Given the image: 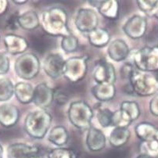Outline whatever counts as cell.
Instances as JSON below:
<instances>
[{
    "label": "cell",
    "instance_id": "6da1fadb",
    "mask_svg": "<svg viewBox=\"0 0 158 158\" xmlns=\"http://www.w3.org/2000/svg\"><path fill=\"white\" fill-rule=\"evenodd\" d=\"M68 16L64 9L52 7L42 12L41 25L48 35L61 36L62 38L71 35L68 28Z\"/></svg>",
    "mask_w": 158,
    "mask_h": 158
},
{
    "label": "cell",
    "instance_id": "7a4b0ae2",
    "mask_svg": "<svg viewBox=\"0 0 158 158\" xmlns=\"http://www.w3.org/2000/svg\"><path fill=\"white\" fill-rule=\"evenodd\" d=\"M52 121V115L46 110L32 111L26 117L24 129L31 137L41 139L46 136Z\"/></svg>",
    "mask_w": 158,
    "mask_h": 158
},
{
    "label": "cell",
    "instance_id": "3957f363",
    "mask_svg": "<svg viewBox=\"0 0 158 158\" xmlns=\"http://www.w3.org/2000/svg\"><path fill=\"white\" fill-rule=\"evenodd\" d=\"M133 93L139 96H150L158 92V77L148 72L134 70L128 78Z\"/></svg>",
    "mask_w": 158,
    "mask_h": 158
},
{
    "label": "cell",
    "instance_id": "277c9868",
    "mask_svg": "<svg viewBox=\"0 0 158 158\" xmlns=\"http://www.w3.org/2000/svg\"><path fill=\"white\" fill-rule=\"evenodd\" d=\"M70 122L78 129H89L91 127L93 111L86 102L74 101L71 103L67 111Z\"/></svg>",
    "mask_w": 158,
    "mask_h": 158
},
{
    "label": "cell",
    "instance_id": "5b68a950",
    "mask_svg": "<svg viewBox=\"0 0 158 158\" xmlns=\"http://www.w3.org/2000/svg\"><path fill=\"white\" fill-rule=\"evenodd\" d=\"M135 66L143 72L158 71V46H146L135 52L133 56Z\"/></svg>",
    "mask_w": 158,
    "mask_h": 158
},
{
    "label": "cell",
    "instance_id": "8992f818",
    "mask_svg": "<svg viewBox=\"0 0 158 158\" xmlns=\"http://www.w3.org/2000/svg\"><path fill=\"white\" fill-rule=\"evenodd\" d=\"M86 56H73L65 60L63 69V76L72 83L81 81L86 75L88 70Z\"/></svg>",
    "mask_w": 158,
    "mask_h": 158
},
{
    "label": "cell",
    "instance_id": "52a82bcc",
    "mask_svg": "<svg viewBox=\"0 0 158 158\" xmlns=\"http://www.w3.org/2000/svg\"><path fill=\"white\" fill-rule=\"evenodd\" d=\"M15 71L17 75L24 80H31L35 77L40 71V61L35 54L24 53L17 60Z\"/></svg>",
    "mask_w": 158,
    "mask_h": 158
},
{
    "label": "cell",
    "instance_id": "ba28073f",
    "mask_svg": "<svg viewBox=\"0 0 158 158\" xmlns=\"http://www.w3.org/2000/svg\"><path fill=\"white\" fill-rule=\"evenodd\" d=\"M74 23L80 31L89 34L98 27L99 18L95 10L83 8L77 11Z\"/></svg>",
    "mask_w": 158,
    "mask_h": 158
},
{
    "label": "cell",
    "instance_id": "9c48e42d",
    "mask_svg": "<svg viewBox=\"0 0 158 158\" xmlns=\"http://www.w3.org/2000/svg\"><path fill=\"white\" fill-rule=\"evenodd\" d=\"M8 158H43L41 148L34 145L25 143H14L7 150Z\"/></svg>",
    "mask_w": 158,
    "mask_h": 158
},
{
    "label": "cell",
    "instance_id": "30bf717a",
    "mask_svg": "<svg viewBox=\"0 0 158 158\" xmlns=\"http://www.w3.org/2000/svg\"><path fill=\"white\" fill-rule=\"evenodd\" d=\"M147 29V20L140 15H134L130 17L123 26V31L126 35L132 39H139L143 37Z\"/></svg>",
    "mask_w": 158,
    "mask_h": 158
},
{
    "label": "cell",
    "instance_id": "8fae6325",
    "mask_svg": "<svg viewBox=\"0 0 158 158\" xmlns=\"http://www.w3.org/2000/svg\"><path fill=\"white\" fill-rule=\"evenodd\" d=\"M93 78L96 84L110 83L116 81V71L112 64L106 60H100L96 64L93 71Z\"/></svg>",
    "mask_w": 158,
    "mask_h": 158
},
{
    "label": "cell",
    "instance_id": "7c38bea8",
    "mask_svg": "<svg viewBox=\"0 0 158 158\" xmlns=\"http://www.w3.org/2000/svg\"><path fill=\"white\" fill-rule=\"evenodd\" d=\"M55 92L46 83L37 85L34 92L33 103L40 110H46L52 104Z\"/></svg>",
    "mask_w": 158,
    "mask_h": 158
},
{
    "label": "cell",
    "instance_id": "4fadbf2b",
    "mask_svg": "<svg viewBox=\"0 0 158 158\" xmlns=\"http://www.w3.org/2000/svg\"><path fill=\"white\" fill-rule=\"evenodd\" d=\"M64 63H65V60L60 54H49L44 60V71L51 78H58L61 75H63Z\"/></svg>",
    "mask_w": 158,
    "mask_h": 158
},
{
    "label": "cell",
    "instance_id": "5bb4252c",
    "mask_svg": "<svg viewBox=\"0 0 158 158\" xmlns=\"http://www.w3.org/2000/svg\"><path fill=\"white\" fill-rule=\"evenodd\" d=\"M89 3L96 7L99 14L110 20H116L119 17L120 4L117 0L89 1Z\"/></svg>",
    "mask_w": 158,
    "mask_h": 158
},
{
    "label": "cell",
    "instance_id": "9a60e30c",
    "mask_svg": "<svg viewBox=\"0 0 158 158\" xmlns=\"http://www.w3.org/2000/svg\"><path fill=\"white\" fill-rule=\"evenodd\" d=\"M106 139L105 135L101 130L90 127L86 135V146L92 152H99L105 148Z\"/></svg>",
    "mask_w": 158,
    "mask_h": 158
},
{
    "label": "cell",
    "instance_id": "2e32d148",
    "mask_svg": "<svg viewBox=\"0 0 158 158\" xmlns=\"http://www.w3.org/2000/svg\"><path fill=\"white\" fill-rule=\"evenodd\" d=\"M130 52L128 44L122 39H115L110 43L107 49V53L111 60L120 62L125 60Z\"/></svg>",
    "mask_w": 158,
    "mask_h": 158
},
{
    "label": "cell",
    "instance_id": "e0dca14e",
    "mask_svg": "<svg viewBox=\"0 0 158 158\" xmlns=\"http://www.w3.org/2000/svg\"><path fill=\"white\" fill-rule=\"evenodd\" d=\"M5 44L8 52L14 55L23 53L28 48V42L24 38L13 34L5 36Z\"/></svg>",
    "mask_w": 158,
    "mask_h": 158
},
{
    "label": "cell",
    "instance_id": "ac0fdd59",
    "mask_svg": "<svg viewBox=\"0 0 158 158\" xmlns=\"http://www.w3.org/2000/svg\"><path fill=\"white\" fill-rule=\"evenodd\" d=\"M19 119V110L15 106L5 104L0 106V123L5 127H12Z\"/></svg>",
    "mask_w": 158,
    "mask_h": 158
},
{
    "label": "cell",
    "instance_id": "d6986e66",
    "mask_svg": "<svg viewBox=\"0 0 158 158\" xmlns=\"http://www.w3.org/2000/svg\"><path fill=\"white\" fill-rule=\"evenodd\" d=\"M135 131L142 142L158 141V128L150 123H139L135 126Z\"/></svg>",
    "mask_w": 158,
    "mask_h": 158
},
{
    "label": "cell",
    "instance_id": "ffe728a7",
    "mask_svg": "<svg viewBox=\"0 0 158 158\" xmlns=\"http://www.w3.org/2000/svg\"><path fill=\"white\" fill-rule=\"evenodd\" d=\"M92 93L96 99L100 102L110 101L115 96L116 88L114 84L101 83L96 84L92 89Z\"/></svg>",
    "mask_w": 158,
    "mask_h": 158
},
{
    "label": "cell",
    "instance_id": "44dd1931",
    "mask_svg": "<svg viewBox=\"0 0 158 158\" xmlns=\"http://www.w3.org/2000/svg\"><path fill=\"white\" fill-rule=\"evenodd\" d=\"M35 88L29 83L18 82L14 87V93L20 103L23 104L33 102Z\"/></svg>",
    "mask_w": 158,
    "mask_h": 158
},
{
    "label": "cell",
    "instance_id": "7402d4cb",
    "mask_svg": "<svg viewBox=\"0 0 158 158\" xmlns=\"http://www.w3.org/2000/svg\"><path fill=\"white\" fill-rule=\"evenodd\" d=\"M88 39L89 43L95 47H104L109 43L110 40V35L109 32L104 28L97 27L93 31L88 34Z\"/></svg>",
    "mask_w": 158,
    "mask_h": 158
},
{
    "label": "cell",
    "instance_id": "603a6c76",
    "mask_svg": "<svg viewBox=\"0 0 158 158\" xmlns=\"http://www.w3.org/2000/svg\"><path fill=\"white\" fill-rule=\"evenodd\" d=\"M18 24L20 27L27 31L35 30L38 28L41 24V20L37 13L33 10H29L27 12L19 15Z\"/></svg>",
    "mask_w": 158,
    "mask_h": 158
},
{
    "label": "cell",
    "instance_id": "cb8c5ba5",
    "mask_svg": "<svg viewBox=\"0 0 158 158\" xmlns=\"http://www.w3.org/2000/svg\"><path fill=\"white\" fill-rule=\"evenodd\" d=\"M131 136V131L128 128H114L110 135V144L115 148L126 144Z\"/></svg>",
    "mask_w": 158,
    "mask_h": 158
},
{
    "label": "cell",
    "instance_id": "d4e9b609",
    "mask_svg": "<svg viewBox=\"0 0 158 158\" xmlns=\"http://www.w3.org/2000/svg\"><path fill=\"white\" fill-rule=\"evenodd\" d=\"M69 139V134L64 126H55L51 129L48 135V140L56 146L62 147Z\"/></svg>",
    "mask_w": 158,
    "mask_h": 158
},
{
    "label": "cell",
    "instance_id": "484cf974",
    "mask_svg": "<svg viewBox=\"0 0 158 158\" xmlns=\"http://www.w3.org/2000/svg\"><path fill=\"white\" fill-rule=\"evenodd\" d=\"M132 122L130 117L122 110L119 109L113 113L112 126L115 128H128Z\"/></svg>",
    "mask_w": 158,
    "mask_h": 158
},
{
    "label": "cell",
    "instance_id": "4316f807",
    "mask_svg": "<svg viewBox=\"0 0 158 158\" xmlns=\"http://www.w3.org/2000/svg\"><path fill=\"white\" fill-rule=\"evenodd\" d=\"M120 109L125 111L132 121L138 119L141 114L139 104L135 101H123L121 103Z\"/></svg>",
    "mask_w": 158,
    "mask_h": 158
},
{
    "label": "cell",
    "instance_id": "83f0119b",
    "mask_svg": "<svg viewBox=\"0 0 158 158\" xmlns=\"http://www.w3.org/2000/svg\"><path fill=\"white\" fill-rule=\"evenodd\" d=\"M140 154L150 158H158V141L141 142L139 145Z\"/></svg>",
    "mask_w": 158,
    "mask_h": 158
},
{
    "label": "cell",
    "instance_id": "f1b7e54d",
    "mask_svg": "<svg viewBox=\"0 0 158 158\" xmlns=\"http://www.w3.org/2000/svg\"><path fill=\"white\" fill-rule=\"evenodd\" d=\"M14 87L10 80L3 78L0 80V101H6L12 97Z\"/></svg>",
    "mask_w": 158,
    "mask_h": 158
},
{
    "label": "cell",
    "instance_id": "f546056e",
    "mask_svg": "<svg viewBox=\"0 0 158 158\" xmlns=\"http://www.w3.org/2000/svg\"><path fill=\"white\" fill-rule=\"evenodd\" d=\"M47 158H77V156L72 149L58 147L51 150L48 153Z\"/></svg>",
    "mask_w": 158,
    "mask_h": 158
},
{
    "label": "cell",
    "instance_id": "4dcf8cb0",
    "mask_svg": "<svg viewBox=\"0 0 158 158\" xmlns=\"http://www.w3.org/2000/svg\"><path fill=\"white\" fill-rule=\"evenodd\" d=\"M113 113L108 108H101L98 110L96 118L99 121V125L103 128L112 126Z\"/></svg>",
    "mask_w": 158,
    "mask_h": 158
},
{
    "label": "cell",
    "instance_id": "1f68e13d",
    "mask_svg": "<svg viewBox=\"0 0 158 158\" xmlns=\"http://www.w3.org/2000/svg\"><path fill=\"white\" fill-rule=\"evenodd\" d=\"M78 46V40L73 35H70L62 39L61 41V47L63 50L67 53H71L74 52Z\"/></svg>",
    "mask_w": 158,
    "mask_h": 158
},
{
    "label": "cell",
    "instance_id": "d6a6232c",
    "mask_svg": "<svg viewBox=\"0 0 158 158\" xmlns=\"http://www.w3.org/2000/svg\"><path fill=\"white\" fill-rule=\"evenodd\" d=\"M137 4L143 12L150 14L156 6L158 1L156 0H139L137 1Z\"/></svg>",
    "mask_w": 158,
    "mask_h": 158
},
{
    "label": "cell",
    "instance_id": "836d02e7",
    "mask_svg": "<svg viewBox=\"0 0 158 158\" xmlns=\"http://www.w3.org/2000/svg\"><path fill=\"white\" fill-rule=\"evenodd\" d=\"M10 68V60L6 54L0 52V74L8 72Z\"/></svg>",
    "mask_w": 158,
    "mask_h": 158
},
{
    "label": "cell",
    "instance_id": "e575fe53",
    "mask_svg": "<svg viewBox=\"0 0 158 158\" xmlns=\"http://www.w3.org/2000/svg\"><path fill=\"white\" fill-rule=\"evenodd\" d=\"M19 15L17 13H14L10 15L6 20V27L10 30H16L19 26L18 24ZM20 27V26H19Z\"/></svg>",
    "mask_w": 158,
    "mask_h": 158
},
{
    "label": "cell",
    "instance_id": "d590c367",
    "mask_svg": "<svg viewBox=\"0 0 158 158\" xmlns=\"http://www.w3.org/2000/svg\"><path fill=\"white\" fill-rule=\"evenodd\" d=\"M150 111L152 114L158 117V94L155 95L150 100Z\"/></svg>",
    "mask_w": 158,
    "mask_h": 158
},
{
    "label": "cell",
    "instance_id": "8d00e7d4",
    "mask_svg": "<svg viewBox=\"0 0 158 158\" xmlns=\"http://www.w3.org/2000/svg\"><path fill=\"white\" fill-rule=\"evenodd\" d=\"M54 99L56 100L57 103L59 104H64L68 100V97L66 94H64L62 92H59V93H55L54 95Z\"/></svg>",
    "mask_w": 158,
    "mask_h": 158
},
{
    "label": "cell",
    "instance_id": "74e56055",
    "mask_svg": "<svg viewBox=\"0 0 158 158\" xmlns=\"http://www.w3.org/2000/svg\"><path fill=\"white\" fill-rule=\"evenodd\" d=\"M134 68L131 65H130V64H125V65L122 67L121 69V72H122L123 75L125 77H128L129 78V77L131 76V73L134 71Z\"/></svg>",
    "mask_w": 158,
    "mask_h": 158
},
{
    "label": "cell",
    "instance_id": "f35d334b",
    "mask_svg": "<svg viewBox=\"0 0 158 158\" xmlns=\"http://www.w3.org/2000/svg\"><path fill=\"white\" fill-rule=\"evenodd\" d=\"M27 1H26V0H24V1H14V3L16 4H24L26 3Z\"/></svg>",
    "mask_w": 158,
    "mask_h": 158
},
{
    "label": "cell",
    "instance_id": "ab89813d",
    "mask_svg": "<svg viewBox=\"0 0 158 158\" xmlns=\"http://www.w3.org/2000/svg\"><path fill=\"white\" fill-rule=\"evenodd\" d=\"M2 153H3V150H2V147L0 145V158H2Z\"/></svg>",
    "mask_w": 158,
    "mask_h": 158
},
{
    "label": "cell",
    "instance_id": "60d3db41",
    "mask_svg": "<svg viewBox=\"0 0 158 158\" xmlns=\"http://www.w3.org/2000/svg\"><path fill=\"white\" fill-rule=\"evenodd\" d=\"M136 158H150V157H149V156H145V155H141V154H140L139 156H137Z\"/></svg>",
    "mask_w": 158,
    "mask_h": 158
}]
</instances>
